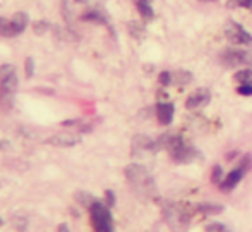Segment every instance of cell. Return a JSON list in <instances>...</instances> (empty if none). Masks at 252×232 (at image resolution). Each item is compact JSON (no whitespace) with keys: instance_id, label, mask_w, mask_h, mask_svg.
Here are the masks:
<instances>
[{"instance_id":"20","label":"cell","mask_w":252,"mask_h":232,"mask_svg":"<svg viewBox=\"0 0 252 232\" xmlns=\"http://www.w3.org/2000/svg\"><path fill=\"white\" fill-rule=\"evenodd\" d=\"M50 28L52 26H50V23H48V21H36V23L33 24V30H34V33H36V35L47 33Z\"/></svg>"},{"instance_id":"31","label":"cell","mask_w":252,"mask_h":232,"mask_svg":"<svg viewBox=\"0 0 252 232\" xmlns=\"http://www.w3.org/2000/svg\"><path fill=\"white\" fill-rule=\"evenodd\" d=\"M0 224H2V219H0Z\"/></svg>"},{"instance_id":"16","label":"cell","mask_w":252,"mask_h":232,"mask_svg":"<svg viewBox=\"0 0 252 232\" xmlns=\"http://www.w3.org/2000/svg\"><path fill=\"white\" fill-rule=\"evenodd\" d=\"M235 81L240 84H252V67H246L235 73Z\"/></svg>"},{"instance_id":"12","label":"cell","mask_w":252,"mask_h":232,"mask_svg":"<svg viewBox=\"0 0 252 232\" xmlns=\"http://www.w3.org/2000/svg\"><path fill=\"white\" fill-rule=\"evenodd\" d=\"M48 145L60 146V148H69V146H76L81 143V138L76 134H55V136L47 139Z\"/></svg>"},{"instance_id":"28","label":"cell","mask_w":252,"mask_h":232,"mask_svg":"<svg viewBox=\"0 0 252 232\" xmlns=\"http://www.w3.org/2000/svg\"><path fill=\"white\" fill-rule=\"evenodd\" d=\"M57 232H70V231H69V226H67V224H60V226H59V231H57Z\"/></svg>"},{"instance_id":"32","label":"cell","mask_w":252,"mask_h":232,"mask_svg":"<svg viewBox=\"0 0 252 232\" xmlns=\"http://www.w3.org/2000/svg\"><path fill=\"white\" fill-rule=\"evenodd\" d=\"M211 2H216V0H211Z\"/></svg>"},{"instance_id":"7","label":"cell","mask_w":252,"mask_h":232,"mask_svg":"<svg viewBox=\"0 0 252 232\" xmlns=\"http://www.w3.org/2000/svg\"><path fill=\"white\" fill-rule=\"evenodd\" d=\"M220 60L226 67L252 66V52L242 48H226L220 53Z\"/></svg>"},{"instance_id":"25","label":"cell","mask_w":252,"mask_h":232,"mask_svg":"<svg viewBox=\"0 0 252 232\" xmlns=\"http://www.w3.org/2000/svg\"><path fill=\"white\" fill-rule=\"evenodd\" d=\"M129 28H130V33H132L136 38L143 37V33H144V28L143 26H139L137 23H129Z\"/></svg>"},{"instance_id":"1","label":"cell","mask_w":252,"mask_h":232,"mask_svg":"<svg viewBox=\"0 0 252 232\" xmlns=\"http://www.w3.org/2000/svg\"><path fill=\"white\" fill-rule=\"evenodd\" d=\"M126 179L132 191L143 199H153L156 196V183L151 172L144 165L130 163L126 167Z\"/></svg>"},{"instance_id":"29","label":"cell","mask_w":252,"mask_h":232,"mask_svg":"<svg viewBox=\"0 0 252 232\" xmlns=\"http://www.w3.org/2000/svg\"><path fill=\"white\" fill-rule=\"evenodd\" d=\"M77 3H86V2H90V0H76Z\"/></svg>"},{"instance_id":"24","label":"cell","mask_w":252,"mask_h":232,"mask_svg":"<svg viewBox=\"0 0 252 232\" xmlns=\"http://www.w3.org/2000/svg\"><path fill=\"white\" fill-rule=\"evenodd\" d=\"M105 205L108 206V208H112V206L115 205V193H113L112 189H106L105 191Z\"/></svg>"},{"instance_id":"17","label":"cell","mask_w":252,"mask_h":232,"mask_svg":"<svg viewBox=\"0 0 252 232\" xmlns=\"http://www.w3.org/2000/svg\"><path fill=\"white\" fill-rule=\"evenodd\" d=\"M190 81H192V74H190L189 71H177V73L173 74V83L175 84L184 86V84H189Z\"/></svg>"},{"instance_id":"27","label":"cell","mask_w":252,"mask_h":232,"mask_svg":"<svg viewBox=\"0 0 252 232\" xmlns=\"http://www.w3.org/2000/svg\"><path fill=\"white\" fill-rule=\"evenodd\" d=\"M232 5H240V7H252V0H228Z\"/></svg>"},{"instance_id":"8","label":"cell","mask_w":252,"mask_h":232,"mask_svg":"<svg viewBox=\"0 0 252 232\" xmlns=\"http://www.w3.org/2000/svg\"><path fill=\"white\" fill-rule=\"evenodd\" d=\"M225 37L228 38L232 43H235V45L252 46V35L242 26V24L235 23V21H228V23H226Z\"/></svg>"},{"instance_id":"10","label":"cell","mask_w":252,"mask_h":232,"mask_svg":"<svg viewBox=\"0 0 252 232\" xmlns=\"http://www.w3.org/2000/svg\"><path fill=\"white\" fill-rule=\"evenodd\" d=\"M170 156H172V160L173 162H177V163H189V162H192V160H196L197 156H201L199 155V152H197L194 146H190V145H182L179 150H175L173 153H170Z\"/></svg>"},{"instance_id":"13","label":"cell","mask_w":252,"mask_h":232,"mask_svg":"<svg viewBox=\"0 0 252 232\" xmlns=\"http://www.w3.org/2000/svg\"><path fill=\"white\" fill-rule=\"evenodd\" d=\"M192 212L201 213V215H218V213L223 212L221 205H216V203H197V205L192 206Z\"/></svg>"},{"instance_id":"3","label":"cell","mask_w":252,"mask_h":232,"mask_svg":"<svg viewBox=\"0 0 252 232\" xmlns=\"http://www.w3.org/2000/svg\"><path fill=\"white\" fill-rule=\"evenodd\" d=\"M17 91V74L14 66L3 64L0 66V105L3 110H10L14 107V98Z\"/></svg>"},{"instance_id":"9","label":"cell","mask_w":252,"mask_h":232,"mask_svg":"<svg viewBox=\"0 0 252 232\" xmlns=\"http://www.w3.org/2000/svg\"><path fill=\"white\" fill-rule=\"evenodd\" d=\"M209 100H211V91L208 88H197L194 93H190L189 98L186 102V107L189 110H196V109H201V107L208 105Z\"/></svg>"},{"instance_id":"18","label":"cell","mask_w":252,"mask_h":232,"mask_svg":"<svg viewBox=\"0 0 252 232\" xmlns=\"http://www.w3.org/2000/svg\"><path fill=\"white\" fill-rule=\"evenodd\" d=\"M76 199L81 203V205H84V206H88V208H90L91 203H93L96 198H93V196L88 194V193H83V191H81V193H77V194H76Z\"/></svg>"},{"instance_id":"2","label":"cell","mask_w":252,"mask_h":232,"mask_svg":"<svg viewBox=\"0 0 252 232\" xmlns=\"http://www.w3.org/2000/svg\"><path fill=\"white\" fill-rule=\"evenodd\" d=\"M163 219L173 232H186L190 224V212L187 205L177 201H165L161 206Z\"/></svg>"},{"instance_id":"15","label":"cell","mask_w":252,"mask_h":232,"mask_svg":"<svg viewBox=\"0 0 252 232\" xmlns=\"http://www.w3.org/2000/svg\"><path fill=\"white\" fill-rule=\"evenodd\" d=\"M136 5H137V10H139V14L146 21H151L153 17H155V10H153V7H151L150 2H146V0H137Z\"/></svg>"},{"instance_id":"11","label":"cell","mask_w":252,"mask_h":232,"mask_svg":"<svg viewBox=\"0 0 252 232\" xmlns=\"http://www.w3.org/2000/svg\"><path fill=\"white\" fill-rule=\"evenodd\" d=\"M173 116H175V107H173V103L165 102V103H158V105H156V119H158V122L161 124V126L172 124Z\"/></svg>"},{"instance_id":"22","label":"cell","mask_w":252,"mask_h":232,"mask_svg":"<svg viewBox=\"0 0 252 232\" xmlns=\"http://www.w3.org/2000/svg\"><path fill=\"white\" fill-rule=\"evenodd\" d=\"M206 232H230V231H228V227L223 226V224L213 222V224H209V226L206 227Z\"/></svg>"},{"instance_id":"19","label":"cell","mask_w":252,"mask_h":232,"mask_svg":"<svg viewBox=\"0 0 252 232\" xmlns=\"http://www.w3.org/2000/svg\"><path fill=\"white\" fill-rule=\"evenodd\" d=\"M225 179V177H223V167L221 165H215L213 167V172H211V181L215 184H221V181Z\"/></svg>"},{"instance_id":"30","label":"cell","mask_w":252,"mask_h":232,"mask_svg":"<svg viewBox=\"0 0 252 232\" xmlns=\"http://www.w3.org/2000/svg\"><path fill=\"white\" fill-rule=\"evenodd\" d=\"M146 2H150V3H151V0H146Z\"/></svg>"},{"instance_id":"6","label":"cell","mask_w":252,"mask_h":232,"mask_svg":"<svg viewBox=\"0 0 252 232\" xmlns=\"http://www.w3.org/2000/svg\"><path fill=\"white\" fill-rule=\"evenodd\" d=\"M251 169H252V155H244L242 160L239 162V165H237V169H233L228 176H225V179H223L221 184H220V189L225 193L235 189L237 184L244 179V176H246Z\"/></svg>"},{"instance_id":"14","label":"cell","mask_w":252,"mask_h":232,"mask_svg":"<svg viewBox=\"0 0 252 232\" xmlns=\"http://www.w3.org/2000/svg\"><path fill=\"white\" fill-rule=\"evenodd\" d=\"M81 21H86V23H96V24H108L105 14L98 12V10H88L81 16Z\"/></svg>"},{"instance_id":"5","label":"cell","mask_w":252,"mask_h":232,"mask_svg":"<svg viewBox=\"0 0 252 232\" xmlns=\"http://www.w3.org/2000/svg\"><path fill=\"white\" fill-rule=\"evenodd\" d=\"M30 24V16L26 12H16L12 19L0 16V37L3 38H14L19 37Z\"/></svg>"},{"instance_id":"23","label":"cell","mask_w":252,"mask_h":232,"mask_svg":"<svg viewBox=\"0 0 252 232\" xmlns=\"http://www.w3.org/2000/svg\"><path fill=\"white\" fill-rule=\"evenodd\" d=\"M24 71H26V77H33L34 74V60L33 57H28L24 62Z\"/></svg>"},{"instance_id":"26","label":"cell","mask_w":252,"mask_h":232,"mask_svg":"<svg viewBox=\"0 0 252 232\" xmlns=\"http://www.w3.org/2000/svg\"><path fill=\"white\" fill-rule=\"evenodd\" d=\"M237 93L242 96H252V84H240L237 88Z\"/></svg>"},{"instance_id":"4","label":"cell","mask_w":252,"mask_h":232,"mask_svg":"<svg viewBox=\"0 0 252 232\" xmlns=\"http://www.w3.org/2000/svg\"><path fill=\"white\" fill-rule=\"evenodd\" d=\"M91 224L94 232H113V219L110 208L105 205V201L94 199L90 206Z\"/></svg>"},{"instance_id":"21","label":"cell","mask_w":252,"mask_h":232,"mask_svg":"<svg viewBox=\"0 0 252 232\" xmlns=\"http://www.w3.org/2000/svg\"><path fill=\"white\" fill-rule=\"evenodd\" d=\"M158 81L161 86H170V84L173 83V74L168 73V71H163V73H159Z\"/></svg>"}]
</instances>
